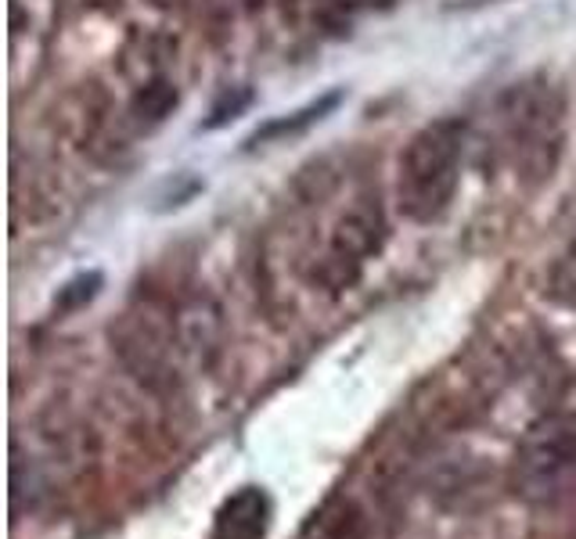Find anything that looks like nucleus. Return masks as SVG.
Listing matches in <instances>:
<instances>
[{"mask_svg": "<svg viewBox=\"0 0 576 539\" xmlns=\"http://www.w3.org/2000/svg\"><path fill=\"white\" fill-rule=\"evenodd\" d=\"M173 108H177V86L169 80H148L144 86H137L134 101H130V112L141 123H163Z\"/></svg>", "mask_w": 576, "mask_h": 539, "instance_id": "8", "label": "nucleus"}, {"mask_svg": "<svg viewBox=\"0 0 576 539\" xmlns=\"http://www.w3.org/2000/svg\"><path fill=\"white\" fill-rule=\"evenodd\" d=\"M325 539H368V526H364V515L357 511L353 504H342L336 515H325V526H321Z\"/></svg>", "mask_w": 576, "mask_h": 539, "instance_id": "10", "label": "nucleus"}, {"mask_svg": "<svg viewBox=\"0 0 576 539\" xmlns=\"http://www.w3.org/2000/svg\"><path fill=\"white\" fill-rule=\"evenodd\" d=\"M515 493L529 504H558L576 493V414L547 417L515 457Z\"/></svg>", "mask_w": 576, "mask_h": 539, "instance_id": "3", "label": "nucleus"}, {"mask_svg": "<svg viewBox=\"0 0 576 539\" xmlns=\"http://www.w3.org/2000/svg\"><path fill=\"white\" fill-rule=\"evenodd\" d=\"M274 526V500L267 489L241 486L216 507L213 515V539H267Z\"/></svg>", "mask_w": 576, "mask_h": 539, "instance_id": "6", "label": "nucleus"}, {"mask_svg": "<svg viewBox=\"0 0 576 539\" xmlns=\"http://www.w3.org/2000/svg\"><path fill=\"white\" fill-rule=\"evenodd\" d=\"M385 241V224L379 206L371 201H357L353 209H346L336 227H331L328 249L317 256V263L310 270V277L328 291H342L357 284L364 263L382 249Z\"/></svg>", "mask_w": 576, "mask_h": 539, "instance_id": "5", "label": "nucleus"}, {"mask_svg": "<svg viewBox=\"0 0 576 539\" xmlns=\"http://www.w3.org/2000/svg\"><path fill=\"white\" fill-rule=\"evenodd\" d=\"M342 101V94L339 91H331V94H325V97H317V101H310L307 108H299V112H288V115H278V120H270V123H264L256 129V134L245 141V148H264V144H274V141H285V137H299V134H307V129L313 126V123H321L325 115L336 108Z\"/></svg>", "mask_w": 576, "mask_h": 539, "instance_id": "7", "label": "nucleus"}, {"mask_svg": "<svg viewBox=\"0 0 576 539\" xmlns=\"http://www.w3.org/2000/svg\"><path fill=\"white\" fill-rule=\"evenodd\" d=\"M249 101H253V94H249V91H235V94L227 91V94H224V97L213 105L209 120H206V129H216V126L230 123V120H235V115H238L241 108H249Z\"/></svg>", "mask_w": 576, "mask_h": 539, "instance_id": "11", "label": "nucleus"}, {"mask_svg": "<svg viewBox=\"0 0 576 539\" xmlns=\"http://www.w3.org/2000/svg\"><path fill=\"white\" fill-rule=\"evenodd\" d=\"M504 134L515 144V166L526 180H547L562 155L566 101L552 80H523L501 97Z\"/></svg>", "mask_w": 576, "mask_h": 539, "instance_id": "2", "label": "nucleus"}, {"mask_svg": "<svg viewBox=\"0 0 576 539\" xmlns=\"http://www.w3.org/2000/svg\"><path fill=\"white\" fill-rule=\"evenodd\" d=\"M573 302H576V299H573Z\"/></svg>", "mask_w": 576, "mask_h": 539, "instance_id": "13", "label": "nucleus"}, {"mask_svg": "<svg viewBox=\"0 0 576 539\" xmlns=\"http://www.w3.org/2000/svg\"><path fill=\"white\" fill-rule=\"evenodd\" d=\"M461 152H465V123L432 120L408 141L400 155V213L414 224L440 220L457 191Z\"/></svg>", "mask_w": 576, "mask_h": 539, "instance_id": "1", "label": "nucleus"}, {"mask_svg": "<svg viewBox=\"0 0 576 539\" xmlns=\"http://www.w3.org/2000/svg\"><path fill=\"white\" fill-rule=\"evenodd\" d=\"M101 281H105V277H101L97 270L76 273L72 281H65L62 288H58L54 310H58V313H76V310H83V305L91 302V299L97 296V291H101Z\"/></svg>", "mask_w": 576, "mask_h": 539, "instance_id": "9", "label": "nucleus"}, {"mask_svg": "<svg viewBox=\"0 0 576 539\" xmlns=\"http://www.w3.org/2000/svg\"><path fill=\"white\" fill-rule=\"evenodd\" d=\"M181 342L177 317L163 305L137 302L112 328V349L126 363V371L148 388H169L181 374Z\"/></svg>", "mask_w": 576, "mask_h": 539, "instance_id": "4", "label": "nucleus"}, {"mask_svg": "<svg viewBox=\"0 0 576 539\" xmlns=\"http://www.w3.org/2000/svg\"><path fill=\"white\" fill-rule=\"evenodd\" d=\"M350 4H364V8H371V4H389V0H350Z\"/></svg>", "mask_w": 576, "mask_h": 539, "instance_id": "12", "label": "nucleus"}]
</instances>
